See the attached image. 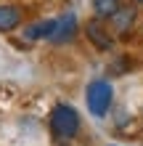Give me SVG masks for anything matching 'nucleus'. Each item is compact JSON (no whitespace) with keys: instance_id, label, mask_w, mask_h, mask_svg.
Masks as SVG:
<instances>
[{"instance_id":"f257e3e1","label":"nucleus","mask_w":143,"mask_h":146,"mask_svg":"<svg viewBox=\"0 0 143 146\" xmlns=\"http://www.w3.org/2000/svg\"><path fill=\"white\" fill-rule=\"evenodd\" d=\"M77 130H80V114L74 111V106L56 104L53 114H50V133L61 141H69L77 135Z\"/></svg>"},{"instance_id":"f03ea898","label":"nucleus","mask_w":143,"mask_h":146,"mask_svg":"<svg viewBox=\"0 0 143 146\" xmlns=\"http://www.w3.org/2000/svg\"><path fill=\"white\" fill-rule=\"evenodd\" d=\"M111 98H114V90L106 80H93L88 85L85 101H88V111L93 117H103L109 111V106H111Z\"/></svg>"},{"instance_id":"7ed1b4c3","label":"nucleus","mask_w":143,"mask_h":146,"mask_svg":"<svg viewBox=\"0 0 143 146\" xmlns=\"http://www.w3.org/2000/svg\"><path fill=\"white\" fill-rule=\"evenodd\" d=\"M74 35H77V16H74L72 11L69 13H64L61 19H58V24H56V32H53V37H50V42H69Z\"/></svg>"},{"instance_id":"20e7f679","label":"nucleus","mask_w":143,"mask_h":146,"mask_svg":"<svg viewBox=\"0 0 143 146\" xmlns=\"http://www.w3.org/2000/svg\"><path fill=\"white\" fill-rule=\"evenodd\" d=\"M85 32H88V40L93 42L98 50H111V48H114L111 35H109V29H103V27H101V21H88Z\"/></svg>"},{"instance_id":"39448f33","label":"nucleus","mask_w":143,"mask_h":146,"mask_svg":"<svg viewBox=\"0 0 143 146\" xmlns=\"http://www.w3.org/2000/svg\"><path fill=\"white\" fill-rule=\"evenodd\" d=\"M135 24V8L132 5H122L119 11L111 16V29L117 35H127V29Z\"/></svg>"},{"instance_id":"423d86ee","label":"nucleus","mask_w":143,"mask_h":146,"mask_svg":"<svg viewBox=\"0 0 143 146\" xmlns=\"http://www.w3.org/2000/svg\"><path fill=\"white\" fill-rule=\"evenodd\" d=\"M56 24H58V19H45V21H35L32 27H27L24 29V35H27L29 40H50L53 37V32H56Z\"/></svg>"},{"instance_id":"0eeeda50","label":"nucleus","mask_w":143,"mask_h":146,"mask_svg":"<svg viewBox=\"0 0 143 146\" xmlns=\"http://www.w3.org/2000/svg\"><path fill=\"white\" fill-rule=\"evenodd\" d=\"M19 21H21L19 8H13V5H0V32L16 29V27H19Z\"/></svg>"},{"instance_id":"6e6552de","label":"nucleus","mask_w":143,"mask_h":146,"mask_svg":"<svg viewBox=\"0 0 143 146\" xmlns=\"http://www.w3.org/2000/svg\"><path fill=\"white\" fill-rule=\"evenodd\" d=\"M122 8V0H93V11L98 19H111Z\"/></svg>"},{"instance_id":"1a4fd4ad","label":"nucleus","mask_w":143,"mask_h":146,"mask_svg":"<svg viewBox=\"0 0 143 146\" xmlns=\"http://www.w3.org/2000/svg\"><path fill=\"white\" fill-rule=\"evenodd\" d=\"M138 3H143V0H138Z\"/></svg>"}]
</instances>
